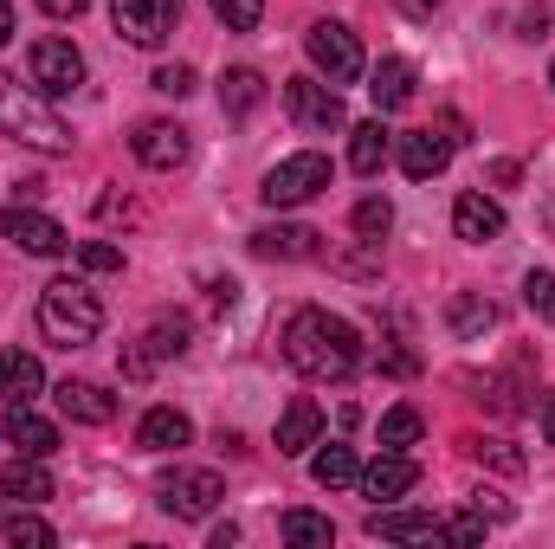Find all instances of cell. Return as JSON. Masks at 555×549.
<instances>
[{
	"mask_svg": "<svg viewBox=\"0 0 555 549\" xmlns=\"http://www.w3.org/2000/svg\"><path fill=\"white\" fill-rule=\"evenodd\" d=\"M395 162H401L408 181H433V175H446V162H452V137H439V130H408V137H395Z\"/></svg>",
	"mask_w": 555,
	"mask_h": 549,
	"instance_id": "13",
	"label": "cell"
},
{
	"mask_svg": "<svg viewBox=\"0 0 555 549\" xmlns=\"http://www.w3.org/2000/svg\"><path fill=\"white\" fill-rule=\"evenodd\" d=\"M0 498H13V505H46V498H52V472L20 452V459L0 465Z\"/></svg>",
	"mask_w": 555,
	"mask_h": 549,
	"instance_id": "23",
	"label": "cell"
},
{
	"mask_svg": "<svg viewBox=\"0 0 555 549\" xmlns=\"http://www.w3.org/2000/svg\"><path fill=\"white\" fill-rule=\"evenodd\" d=\"M98 330H104V297L85 278H52L39 291V336L52 349H85L98 343Z\"/></svg>",
	"mask_w": 555,
	"mask_h": 549,
	"instance_id": "2",
	"label": "cell"
},
{
	"mask_svg": "<svg viewBox=\"0 0 555 549\" xmlns=\"http://www.w3.org/2000/svg\"><path fill=\"white\" fill-rule=\"evenodd\" d=\"M246 246H253L259 259H284V266H297V259H323V233H317V227H259Z\"/></svg>",
	"mask_w": 555,
	"mask_h": 549,
	"instance_id": "17",
	"label": "cell"
},
{
	"mask_svg": "<svg viewBox=\"0 0 555 549\" xmlns=\"http://www.w3.org/2000/svg\"><path fill=\"white\" fill-rule=\"evenodd\" d=\"M0 524H7V518H0Z\"/></svg>",
	"mask_w": 555,
	"mask_h": 549,
	"instance_id": "47",
	"label": "cell"
},
{
	"mask_svg": "<svg viewBox=\"0 0 555 549\" xmlns=\"http://www.w3.org/2000/svg\"><path fill=\"white\" fill-rule=\"evenodd\" d=\"M369 498H382V505H395V498H408L420 485V465L408 459V452H395V446H382V459L375 465H362V478H356Z\"/></svg>",
	"mask_w": 555,
	"mask_h": 549,
	"instance_id": "14",
	"label": "cell"
},
{
	"mask_svg": "<svg viewBox=\"0 0 555 549\" xmlns=\"http://www.w3.org/2000/svg\"><path fill=\"white\" fill-rule=\"evenodd\" d=\"M39 7H46V13H52V20H78V13H85V7H91V0H39Z\"/></svg>",
	"mask_w": 555,
	"mask_h": 549,
	"instance_id": "41",
	"label": "cell"
},
{
	"mask_svg": "<svg viewBox=\"0 0 555 549\" xmlns=\"http://www.w3.org/2000/svg\"><path fill=\"white\" fill-rule=\"evenodd\" d=\"M388 155H395V137L382 130V117H369V124L349 130V168H356V175H382Z\"/></svg>",
	"mask_w": 555,
	"mask_h": 549,
	"instance_id": "26",
	"label": "cell"
},
{
	"mask_svg": "<svg viewBox=\"0 0 555 549\" xmlns=\"http://www.w3.org/2000/svg\"><path fill=\"white\" fill-rule=\"evenodd\" d=\"M52 401H59L65 420H78V426H111V420H117V395H111L104 382H59Z\"/></svg>",
	"mask_w": 555,
	"mask_h": 549,
	"instance_id": "15",
	"label": "cell"
},
{
	"mask_svg": "<svg viewBox=\"0 0 555 549\" xmlns=\"http://www.w3.org/2000/svg\"><path fill=\"white\" fill-rule=\"evenodd\" d=\"M439 524L446 518H433V511H369V537H382V544H433L439 537Z\"/></svg>",
	"mask_w": 555,
	"mask_h": 549,
	"instance_id": "19",
	"label": "cell"
},
{
	"mask_svg": "<svg viewBox=\"0 0 555 549\" xmlns=\"http://www.w3.org/2000/svg\"><path fill=\"white\" fill-rule=\"evenodd\" d=\"M550 85H555V65H550Z\"/></svg>",
	"mask_w": 555,
	"mask_h": 549,
	"instance_id": "46",
	"label": "cell"
},
{
	"mask_svg": "<svg viewBox=\"0 0 555 549\" xmlns=\"http://www.w3.org/2000/svg\"><path fill=\"white\" fill-rule=\"evenodd\" d=\"M439 537H446V544H485V518H446Z\"/></svg>",
	"mask_w": 555,
	"mask_h": 549,
	"instance_id": "39",
	"label": "cell"
},
{
	"mask_svg": "<svg viewBox=\"0 0 555 549\" xmlns=\"http://www.w3.org/2000/svg\"><path fill=\"white\" fill-rule=\"evenodd\" d=\"M439 7H446V0H401V13H408V20H433Z\"/></svg>",
	"mask_w": 555,
	"mask_h": 549,
	"instance_id": "42",
	"label": "cell"
},
{
	"mask_svg": "<svg viewBox=\"0 0 555 549\" xmlns=\"http://www.w3.org/2000/svg\"><path fill=\"white\" fill-rule=\"evenodd\" d=\"M491 181H498V188H517V181H524V168H517V162H498V168H491Z\"/></svg>",
	"mask_w": 555,
	"mask_h": 549,
	"instance_id": "43",
	"label": "cell"
},
{
	"mask_svg": "<svg viewBox=\"0 0 555 549\" xmlns=\"http://www.w3.org/2000/svg\"><path fill=\"white\" fill-rule=\"evenodd\" d=\"M420 426H426V420H420V408H408V401H401V408H388V413H382V446L408 452V446L420 439Z\"/></svg>",
	"mask_w": 555,
	"mask_h": 549,
	"instance_id": "31",
	"label": "cell"
},
{
	"mask_svg": "<svg viewBox=\"0 0 555 549\" xmlns=\"http://www.w3.org/2000/svg\"><path fill=\"white\" fill-rule=\"evenodd\" d=\"M78 266H85V272H124V246H111V240H85V246H78Z\"/></svg>",
	"mask_w": 555,
	"mask_h": 549,
	"instance_id": "36",
	"label": "cell"
},
{
	"mask_svg": "<svg viewBox=\"0 0 555 549\" xmlns=\"http://www.w3.org/2000/svg\"><path fill=\"white\" fill-rule=\"evenodd\" d=\"M452 233H459L465 246H491V240H504V207H498L491 194L465 188V194L452 201Z\"/></svg>",
	"mask_w": 555,
	"mask_h": 549,
	"instance_id": "12",
	"label": "cell"
},
{
	"mask_svg": "<svg viewBox=\"0 0 555 549\" xmlns=\"http://www.w3.org/2000/svg\"><path fill=\"white\" fill-rule=\"evenodd\" d=\"M155 491H162V511H168V518H188V524L214 518V511H220V498H227L220 472H207V465H168Z\"/></svg>",
	"mask_w": 555,
	"mask_h": 549,
	"instance_id": "6",
	"label": "cell"
},
{
	"mask_svg": "<svg viewBox=\"0 0 555 549\" xmlns=\"http://www.w3.org/2000/svg\"><path fill=\"white\" fill-rule=\"evenodd\" d=\"M26 72H33V85H39L46 98H72V91L85 85V52H78L72 39L46 33V39H33V52H26Z\"/></svg>",
	"mask_w": 555,
	"mask_h": 549,
	"instance_id": "8",
	"label": "cell"
},
{
	"mask_svg": "<svg viewBox=\"0 0 555 549\" xmlns=\"http://www.w3.org/2000/svg\"><path fill=\"white\" fill-rule=\"evenodd\" d=\"M491 323H498V304H491L485 291H452V304H446V330H452L459 343H478Z\"/></svg>",
	"mask_w": 555,
	"mask_h": 549,
	"instance_id": "22",
	"label": "cell"
},
{
	"mask_svg": "<svg viewBox=\"0 0 555 549\" xmlns=\"http://www.w3.org/2000/svg\"><path fill=\"white\" fill-rule=\"evenodd\" d=\"M0 233H7L20 253H33V259H59V253L72 246V233H65L52 214H39L33 201H13V207L0 214Z\"/></svg>",
	"mask_w": 555,
	"mask_h": 549,
	"instance_id": "9",
	"label": "cell"
},
{
	"mask_svg": "<svg viewBox=\"0 0 555 549\" xmlns=\"http://www.w3.org/2000/svg\"><path fill=\"white\" fill-rule=\"evenodd\" d=\"M284 117H291L304 137H336V130H349L343 91H336L330 78H284Z\"/></svg>",
	"mask_w": 555,
	"mask_h": 549,
	"instance_id": "4",
	"label": "cell"
},
{
	"mask_svg": "<svg viewBox=\"0 0 555 549\" xmlns=\"http://www.w3.org/2000/svg\"><path fill=\"white\" fill-rule=\"evenodd\" d=\"M149 85H155L162 98H188V91H194V72H188V65H162Z\"/></svg>",
	"mask_w": 555,
	"mask_h": 549,
	"instance_id": "37",
	"label": "cell"
},
{
	"mask_svg": "<svg viewBox=\"0 0 555 549\" xmlns=\"http://www.w3.org/2000/svg\"><path fill=\"white\" fill-rule=\"evenodd\" d=\"M7 39H13V7L0 0V46H7Z\"/></svg>",
	"mask_w": 555,
	"mask_h": 549,
	"instance_id": "45",
	"label": "cell"
},
{
	"mask_svg": "<svg viewBox=\"0 0 555 549\" xmlns=\"http://www.w3.org/2000/svg\"><path fill=\"white\" fill-rule=\"evenodd\" d=\"M317 433H323V408H317L310 395H297L291 408L278 413V452H284V459L310 452V446H317Z\"/></svg>",
	"mask_w": 555,
	"mask_h": 549,
	"instance_id": "21",
	"label": "cell"
},
{
	"mask_svg": "<svg viewBox=\"0 0 555 549\" xmlns=\"http://www.w3.org/2000/svg\"><path fill=\"white\" fill-rule=\"evenodd\" d=\"M278 531H284V544H297V549H330L336 544V524H330L323 511H284Z\"/></svg>",
	"mask_w": 555,
	"mask_h": 549,
	"instance_id": "28",
	"label": "cell"
},
{
	"mask_svg": "<svg viewBox=\"0 0 555 549\" xmlns=\"http://www.w3.org/2000/svg\"><path fill=\"white\" fill-rule=\"evenodd\" d=\"M0 137L26 142L39 155H72V124L46 104V91H26L7 72H0Z\"/></svg>",
	"mask_w": 555,
	"mask_h": 549,
	"instance_id": "3",
	"label": "cell"
},
{
	"mask_svg": "<svg viewBox=\"0 0 555 549\" xmlns=\"http://www.w3.org/2000/svg\"><path fill=\"white\" fill-rule=\"evenodd\" d=\"M330 188V155H317V149H304V155H284L272 175H266V188H259V201L284 214V207H304V201H317Z\"/></svg>",
	"mask_w": 555,
	"mask_h": 549,
	"instance_id": "7",
	"label": "cell"
},
{
	"mask_svg": "<svg viewBox=\"0 0 555 549\" xmlns=\"http://www.w3.org/2000/svg\"><path fill=\"white\" fill-rule=\"evenodd\" d=\"M130 149H137L142 168H155V175H175L181 162H188V130L181 124H168V117H149V124H137V137H130Z\"/></svg>",
	"mask_w": 555,
	"mask_h": 549,
	"instance_id": "11",
	"label": "cell"
},
{
	"mask_svg": "<svg viewBox=\"0 0 555 549\" xmlns=\"http://www.w3.org/2000/svg\"><path fill=\"white\" fill-rule=\"evenodd\" d=\"M0 537H7V544H33V549H52V544H59V531H52L33 505H20V511L0 524Z\"/></svg>",
	"mask_w": 555,
	"mask_h": 549,
	"instance_id": "30",
	"label": "cell"
},
{
	"mask_svg": "<svg viewBox=\"0 0 555 549\" xmlns=\"http://www.w3.org/2000/svg\"><path fill=\"white\" fill-rule=\"evenodd\" d=\"M214 7V20L227 26V33H253L259 20H266V0H207Z\"/></svg>",
	"mask_w": 555,
	"mask_h": 549,
	"instance_id": "34",
	"label": "cell"
},
{
	"mask_svg": "<svg viewBox=\"0 0 555 549\" xmlns=\"http://www.w3.org/2000/svg\"><path fill=\"white\" fill-rule=\"evenodd\" d=\"M259 104H266V78H259L253 65H233V72L220 78V111H227L233 124H246Z\"/></svg>",
	"mask_w": 555,
	"mask_h": 549,
	"instance_id": "25",
	"label": "cell"
},
{
	"mask_svg": "<svg viewBox=\"0 0 555 549\" xmlns=\"http://www.w3.org/2000/svg\"><path fill=\"white\" fill-rule=\"evenodd\" d=\"M310 478H317L323 491H349V485L362 478V459H356L349 446H323V452L310 459Z\"/></svg>",
	"mask_w": 555,
	"mask_h": 549,
	"instance_id": "27",
	"label": "cell"
},
{
	"mask_svg": "<svg viewBox=\"0 0 555 549\" xmlns=\"http://www.w3.org/2000/svg\"><path fill=\"white\" fill-rule=\"evenodd\" d=\"M543 439H550V446H555V395H550V401H543Z\"/></svg>",
	"mask_w": 555,
	"mask_h": 549,
	"instance_id": "44",
	"label": "cell"
},
{
	"mask_svg": "<svg viewBox=\"0 0 555 549\" xmlns=\"http://www.w3.org/2000/svg\"><path fill=\"white\" fill-rule=\"evenodd\" d=\"M46 388V369H39V356H26V349H0V408H13V401H33Z\"/></svg>",
	"mask_w": 555,
	"mask_h": 549,
	"instance_id": "24",
	"label": "cell"
},
{
	"mask_svg": "<svg viewBox=\"0 0 555 549\" xmlns=\"http://www.w3.org/2000/svg\"><path fill=\"white\" fill-rule=\"evenodd\" d=\"M188 439H194V420H188L181 408H149L137 420V446L142 452H181Z\"/></svg>",
	"mask_w": 555,
	"mask_h": 549,
	"instance_id": "20",
	"label": "cell"
},
{
	"mask_svg": "<svg viewBox=\"0 0 555 549\" xmlns=\"http://www.w3.org/2000/svg\"><path fill=\"white\" fill-rule=\"evenodd\" d=\"M111 20L130 46L155 52V46H168V33L181 20V0H111Z\"/></svg>",
	"mask_w": 555,
	"mask_h": 549,
	"instance_id": "10",
	"label": "cell"
},
{
	"mask_svg": "<svg viewBox=\"0 0 555 549\" xmlns=\"http://www.w3.org/2000/svg\"><path fill=\"white\" fill-rule=\"evenodd\" d=\"M188 343H194V323H188V317H155V323H149V336H142V349H149L155 362L188 356Z\"/></svg>",
	"mask_w": 555,
	"mask_h": 549,
	"instance_id": "29",
	"label": "cell"
},
{
	"mask_svg": "<svg viewBox=\"0 0 555 549\" xmlns=\"http://www.w3.org/2000/svg\"><path fill=\"white\" fill-rule=\"evenodd\" d=\"M414 91H420L414 59H382V65L369 72V98H375V111H382V117H388V111H408V104H414Z\"/></svg>",
	"mask_w": 555,
	"mask_h": 549,
	"instance_id": "18",
	"label": "cell"
},
{
	"mask_svg": "<svg viewBox=\"0 0 555 549\" xmlns=\"http://www.w3.org/2000/svg\"><path fill=\"white\" fill-rule=\"evenodd\" d=\"M349 227H356L362 240H382V233L395 227V207H388L382 194H369V201H356V214H349Z\"/></svg>",
	"mask_w": 555,
	"mask_h": 549,
	"instance_id": "32",
	"label": "cell"
},
{
	"mask_svg": "<svg viewBox=\"0 0 555 549\" xmlns=\"http://www.w3.org/2000/svg\"><path fill=\"white\" fill-rule=\"evenodd\" d=\"M465 446H472V459H478V465H491V472H511V478L524 472V452H517L511 439H465Z\"/></svg>",
	"mask_w": 555,
	"mask_h": 549,
	"instance_id": "33",
	"label": "cell"
},
{
	"mask_svg": "<svg viewBox=\"0 0 555 549\" xmlns=\"http://www.w3.org/2000/svg\"><path fill=\"white\" fill-rule=\"evenodd\" d=\"M524 304H530L543 323H555V272H530L524 278Z\"/></svg>",
	"mask_w": 555,
	"mask_h": 549,
	"instance_id": "35",
	"label": "cell"
},
{
	"mask_svg": "<svg viewBox=\"0 0 555 549\" xmlns=\"http://www.w3.org/2000/svg\"><path fill=\"white\" fill-rule=\"evenodd\" d=\"M98 220H104V227H117V220H124V227H130V220H137V201H130V194H117V188H111V194H98Z\"/></svg>",
	"mask_w": 555,
	"mask_h": 549,
	"instance_id": "38",
	"label": "cell"
},
{
	"mask_svg": "<svg viewBox=\"0 0 555 549\" xmlns=\"http://www.w3.org/2000/svg\"><path fill=\"white\" fill-rule=\"evenodd\" d=\"M304 52H310L317 78H330V85H356V78L369 72V59H362V39H356L343 20H317V26L304 33Z\"/></svg>",
	"mask_w": 555,
	"mask_h": 549,
	"instance_id": "5",
	"label": "cell"
},
{
	"mask_svg": "<svg viewBox=\"0 0 555 549\" xmlns=\"http://www.w3.org/2000/svg\"><path fill=\"white\" fill-rule=\"evenodd\" d=\"M278 349H284V362H291L304 382H356V375H362V362H369V349H362L356 323H349V317H336V310H317V304H304V310H291V317H284Z\"/></svg>",
	"mask_w": 555,
	"mask_h": 549,
	"instance_id": "1",
	"label": "cell"
},
{
	"mask_svg": "<svg viewBox=\"0 0 555 549\" xmlns=\"http://www.w3.org/2000/svg\"><path fill=\"white\" fill-rule=\"evenodd\" d=\"M207 304H214V310H233V304H240V284H233V278H207Z\"/></svg>",
	"mask_w": 555,
	"mask_h": 549,
	"instance_id": "40",
	"label": "cell"
},
{
	"mask_svg": "<svg viewBox=\"0 0 555 549\" xmlns=\"http://www.w3.org/2000/svg\"><path fill=\"white\" fill-rule=\"evenodd\" d=\"M0 433H7V446H20L26 459H52V452H59V426H52L46 413H33V401H13L7 420H0Z\"/></svg>",
	"mask_w": 555,
	"mask_h": 549,
	"instance_id": "16",
	"label": "cell"
}]
</instances>
